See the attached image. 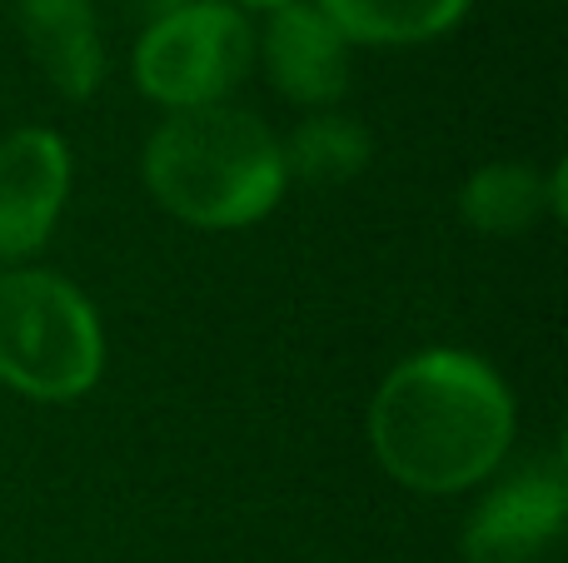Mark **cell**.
Segmentation results:
<instances>
[{"label": "cell", "mask_w": 568, "mask_h": 563, "mask_svg": "<svg viewBox=\"0 0 568 563\" xmlns=\"http://www.w3.org/2000/svg\"><path fill=\"white\" fill-rule=\"evenodd\" d=\"M514 399L469 349H424L389 369L369 405V444L389 479L419 494H459L499 469Z\"/></svg>", "instance_id": "obj_1"}, {"label": "cell", "mask_w": 568, "mask_h": 563, "mask_svg": "<svg viewBox=\"0 0 568 563\" xmlns=\"http://www.w3.org/2000/svg\"><path fill=\"white\" fill-rule=\"evenodd\" d=\"M284 155L265 120L235 105L175 110L145 145V185L200 229H240L265 219L284 195Z\"/></svg>", "instance_id": "obj_2"}, {"label": "cell", "mask_w": 568, "mask_h": 563, "mask_svg": "<svg viewBox=\"0 0 568 563\" xmlns=\"http://www.w3.org/2000/svg\"><path fill=\"white\" fill-rule=\"evenodd\" d=\"M105 369L100 315L50 269L0 275V385L40 405L80 399Z\"/></svg>", "instance_id": "obj_3"}, {"label": "cell", "mask_w": 568, "mask_h": 563, "mask_svg": "<svg viewBox=\"0 0 568 563\" xmlns=\"http://www.w3.org/2000/svg\"><path fill=\"white\" fill-rule=\"evenodd\" d=\"M255 60L250 20L225 0H190L165 10L135 45V80L170 110L220 105Z\"/></svg>", "instance_id": "obj_4"}, {"label": "cell", "mask_w": 568, "mask_h": 563, "mask_svg": "<svg viewBox=\"0 0 568 563\" xmlns=\"http://www.w3.org/2000/svg\"><path fill=\"white\" fill-rule=\"evenodd\" d=\"M568 514V474L564 454H549L519 464L504 484L489 489L464 529V559L469 563H539L559 544Z\"/></svg>", "instance_id": "obj_5"}, {"label": "cell", "mask_w": 568, "mask_h": 563, "mask_svg": "<svg viewBox=\"0 0 568 563\" xmlns=\"http://www.w3.org/2000/svg\"><path fill=\"white\" fill-rule=\"evenodd\" d=\"M70 195V150L55 130L26 125L0 140V259H26L50 239Z\"/></svg>", "instance_id": "obj_6"}, {"label": "cell", "mask_w": 568, "mask_h": 563, "mask_svg": "<svg viewBox=\"0 0 568 563\" xmlns=\"http://www.w3.org/2000/svg\"><path fill=\"white\" fill-rule=\"evenodd\" d=\"M265 65L275 90L294 105H334L349 90V45L324 10L304 0L275 10L265 30Z\"/></svg>", "instance_id": "obj_7"}, {"label": "cell", "mask_w": 568, "mask_h": 563, "mask_svg": "<svg viewBox=\"0 0 568 563\" xmlns=\"http://www.w3.org/2000/svg\"><path fill=\"white\" fill-rule=\"evenodd\" d=\"M16 20L40 75L65 100H90L105 80V45L90 0H16Z\"/></svg>", "instance_id": "obj_8"}, {"label": "cell", "mask_w": 568, "mask_h": 563, "mask_svg": "<svg viewBox=\"0 0 568 563\" xmlns=\"http://www.w3.org/2000/svg\"><path fill=\"white\" fill-rule=\"evenodd\" d=\"M459 209L479 235H524L544 215H564V170L544 180L529 165H484L464 185Z\"/></svg>", "instance_id": "obj_9"}, {"label": "cell", "mask_w": 568, "mask_h": 563, "mask_svg": "<svg viewBox=\"0 0 568 563\" xmlns=\"http://www.w3.org/2000/svg\"><path fill=\"white\" fill-rule=\"evenodd\" d=\"M344 45H424L469 16V0H320Z\"/></svg>", "instance_id": "obj_10"}, {"label": "cell", "mask_w": 568, "mask_h": 563, "mask_svg": "<svg viewBox=\"0 0 568 563\" xmlns=\"http://www.w3.org/2000/svg\"><path fill=\"white\" fill-rule=\"evenodd\" d=\"M284 175L304 180V185H344L369 165V135L359 120L349 115H314L290 135V145H280Z\"/></svg>", "instance_id": "obj_11"}, {"label": "cell", "mask_w": 568, "mask_h": 563, "mask_svg": "<svg viewBox=\"0 0 568 563\" xmlns=\"http://www.w3.org/2000/svg\"><path fill=\"white\" fill-rule=\"evenodd\" d=\"M245 6H270V10H280V6H290V0H245Z\"/></svg>", "instance_id": "obj_12"}]
</instances>
